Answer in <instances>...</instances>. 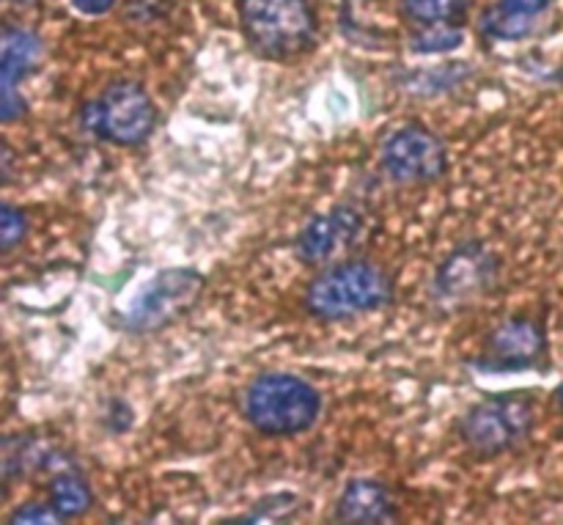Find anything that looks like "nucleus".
Returning a JSON list of instances; mask_svg holds the SVG:
<instances>
[{"mask_svg": "<svg viewBox=\"0 0 563 525\" xmlns=\"http://www.w3.org/2000/svg\"><path fill=\"white\" fill-rule=\"evenodd\" d=\"M476 0H399V9L416 25H465Z\"/></svg>", "mask_w": 563, "mask_h": 525, "instance_id": "14", "label": "nucleus"}, {"mask_svg": "<svg viewBox=\"0 0 563 525\" xmlns=\"http://www.w3.org/2000/svg\"><path fill=\"white\" fill-rule=\"evenodd\" d=\"M115 3H119V0H71V6L86 17L108 14L110 9H115Z\"/></svg>", "mask_w": 563, "mask_h": 525, "instance_id": "21", "label": "nucleus"}, {"mask_svg": "<svg viewBox=\"0 0 563 525\" xmlns=\"http://www.w3.org/2000/svg\"><path fill=\"white\" fill-rule=\"evenodd\" d=\"M9 523L11 525H58L66 521L58 515V510L44 499V501H27V504L16 506V510L9 515Z\"/></svg>", "mask_w": 563, "mask_h": 525, "instance_id": "19", "label": "nucleus"}, {"mask_svg": "<svg viewBox=\"0 0 563 525\" xmlns=\"http://www.w3.org/2000/svg\"><path fill=\"white\" fill-rule=\"evenodd\" d=\"M247 47L273 64H295L319 44V14L311 0H236Z\"/></svg>", "mask_w": 563, "mask_h": 525, "instance_id": "1", "label": "nucleus"}, {"mask_svg": "<svg viewBox=\"0 0 563 525\" xmlns=\"http://www.w3.org/2000/svg\"><path fill=\"white\" fill-rule=\"evenodd\" d=\"M537 20L533 17H522L517 11L506 9L504 3H493L482 11L478 17V31L489 42H522L533 33Z\"/></svg>", "mask_w": 563, "mask_h": 525, "instance_id": "15", "label": "nucleus"}, {"mask_svg": "<svg viewBox=\"0 0 563 525\" xmlns=\"http://www.w3.org/2000/svg\"><path fill=\"white\" fill-rule=\"evenodd\" d=\"M322 391L289 372H264L242 394V416L264 438H297L322 416Z\"/></svg>", "mask_w": 563, "mask_h": 525, "instance_id": "3", "label": "nucleus"}, {"mask_svg": "<svg viewBox=\"0 0 563 525\" xmlns=\"http://www.w3.org/2000/svg\"><path fill=\"white\" fill-rule=\"evenodd\" d=\"M207 289V275L196 267H165L146 281L124 311V330L135 336L159 333L192 311Z\"/></svg>", "mask_w": 563, "mask_h": 525, "instance_id": "6", "label": "nucleus"}, {"mask_svg": "<svg viewBox=\"0 0 563 525\" xmlns=\"http://www.w3.org/2000/svg\"><path fill=\"white\" fill-rule=\"evenodd\" d=\"M553 400H555V405H559V411L563 413V383L559 385V389H555V394H553Z\"/></svg>", "mask_w": 563, "mask_h": 525, "instance_id": "22", "label": "nucleus"}, {"mask_svg": "<svg viewBox=\"0 0 563 525\" xmlns=\"http://www.w3.org/2000/svg\"><path fill=\"white\" fill-rule=\"evenodd\" d=\"M396 284L379 264L350 259L324 267L311 278L302 295V308L319 322H341L390 306Z\"/></svg>", "mask_w": 563, "mask_h": 525, "instance_id": "2", "label": "nucleus"}, {"mask_svg": "<svg viewBox=\"0 0 563 525\" xmlns=\"http://www.w3.org/2000/svg\"><path fill=\"white\" fill-rule=\"evenodd\" d=\"M399 517L388 484L379 479H350L341 490L330 521L339 525H383Z\"/></svg>", "mask_w": 563, "mask_h": 525, "instance_id": "12", "label": "nucleus"}, {"mask_svg": "<svg viewBox=\"0 0 563 525\" xmlns=\"http://www.w3.org/2000/svg\"><path fill=\"white\" fill-rule=\"evenodd\" d=\"M363 220L361 209L350 207V204H339V207L328 209V212H319L297 231L295 237V256L302 264H328L330 259L339 256L341 251L352 245V242L361 237Z\"/></svg>", "mask_w": 563, "mask_h": 525, "instance_id": "11", "label": "nucleus"}, {"mask_svg": "<svg viewBox=\"0 0 563 525\" xmlns=\"http://www.w3.org/2000/svg\"><path fill=\"white\" fill-rule=\"evenodd\" d=\"M302 510V499L297 493H269L264 495L262 501L251 506L245 515L231 517V525H242V523H284L291 521L297 512Z\"/></svg>", "mask_w": 563, "mask_h": 525, "instance_id": "17", "label": "nucleus"}, {"mask_svg": "<svg viewBox=\"0 0 563 525\" xmlns=\"http://www.w3.org/2000/svg\"><path fill=\"white\" fill-rule=\"evenodd\" d=\"M44 490H47V501L58 510V515L66 523L88 515L93 510V501H97L91 482H88L82 468L75 466V462L49 473L47 488Z\"/></svg>", "mask_w": 563, "mask_h": 525, "instance_id": "13", "label": "nucleus"}, {"mask_svg": "<svg viewBox=\"0 0 563 525\" xmlns=\"http://www.w3.org/2000/svg\"><path fill=\"white\" fill-rule=\"evenodd\" d=\"M27 234V215L11 201L0 204V251L11 253Z\"/></svg>", "mask_w": 563, "mask_h": 525, "instance_id": "18", "label": "nucleus"}, {"mask_svg": "<svg viewBox=\"0 0 563 525\" xmlns=\"http://www.w3.org/2000/svg\"><path fill=\"white\" fill-rule=\"evenodd\" d=\"M500 275H504V259L487 242H460L434 270L429 295L438 311H465L467 306L495 292Z\"/></svg>", "mask_w": 563, "mask_h": 525, "instance_id": "7", "label": "nucleus"}, {"mask_svg": "<svg viewBox=\"0 0 563 525\" xmlns=\"http://www.w3.org/2000/svg\"><path fill=\"white\" fill-rule=\"evenodd\" d=\"M548 358L550 341L542 319L531 314H515L484 336L482 350L471 367L478 374H520L544 369Z\"/></svg>", "mask_w": 563, "mask_h": 525, "instance_id": "8", "label": "nucleus"}, {"mask_svg": "<svg viewBox=\"0 0 563 525\" xmlns=\"http://www.w3.org/2000/svg\"><path fill=\"white\" fill-rule=\"evenodd\" d=\"M498 3H504L506 9L517 11V14L533 17V20H537L539 14H544V11L550 9V3H553V0H498Z\"/></svg>", "mask_w": 563, "mask_h": 525, "instance_id": "20", "label": "nucleus"}, {"mask_svg": "<svg viewBox=\"0 0 563 525\" xmlns=\"http://www.w3.org/2000/svg\"><path fill=\"white\" fill-rule=\"evenodd\" d=\"M77 121L82 132L99 141L119 149H137L154 135L159 113L143 83L121 77L104 86L99 97L88 99L77 113Z\"/></svg>", "mask_w": 563, "mask_h": 525, "instance_id": "5", "label": "nucleus"}, {"mask_svg": "<svg viewBox=\"0 0 563 525\" xmlns=\"http://www.w3.org/2000/svg\"><path fill=\"white\" fill-rule=\"evenodd\" d=\"M465 44V25H416L407 39V47L418 55L454 53Z\"/></svg>", "mask_w": 563, "mask_h": 525, "instance_id": "16", "label": "nucleus"}, {"mask_svg": "<svg viewBox=\"0 0 563 525\" xmlns=\"http://www.w3.org/2000/svg\"><path fill=\"white\" fill-rule=\"evenodd\" d=\"M379 165L396 185H434L451 168L449 146L434 130L421 121H407L385 138L379 149Z\"/></svg>", "mask_w": 563, "mask_h": 525, "instance_id": "9", "label": "nucleus"}, {"mask_svg": "<svg viewBox=\"0 0 563 525\" xmlns=\"http://www.w3.org/2000/svg\"><path fill=\"white\" fill-rule=\"evenodd\" d=\"M537 427V400L528 391L495 394L467 407L456 438L476 460H495L526 444Z\"/></svg>", "mask_w": 563, "mask_h": 525, "instance_id": "4", "label": "nucleus"}, {"mask_svg": "<svg viewBox=\"0 0 563 525\" xmlns=\"http://www.w3.org/2000/svg\"><path fill=\"white\" fill-rule=\"evenodd\" d=\"M44 58V42L27 28L5 25L0 36V119L5 124L27 113V102L20 94V83Z\"/></svg>", "mask_w": 563, "mask_h": 525, "instance_id": "10", "label": "nucleus"}]
</instances>
